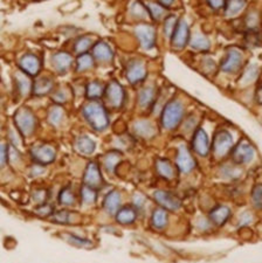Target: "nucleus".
<instances>
[{
    "label": "nucleus",
    "instance_id": "4be33fe9",
    "mask_svg": "<svg viewBox=\"0 0 262 263\" xmlns=\"http://www.w3.org/2000/svg\"><path fill=\"white\" fill-rule=\"evenodd\" d=\"M75 148L82 155H91L95 151L96 144L88 136H81V137L76 139Z\"/></svg>",
    "mask_w": 262,
    "mask_h": 263
},
{
    "label": "nucleus",
    "instance_id": "de8ad7c7",
    "mask_svg": "<svg viewBox=\"0 0 262 263\" xmlns=\"http://www.w3.org/2000/svg\"><path fill=\"white\" fill-rule=\"evenodd\" d=\"M8 158V148L5 144H0V167L6 164Z\"/></svg>",
    "mask_w": 262,
    "mask_h": 263
},
{
    "label": "nucleus",
    "instance_id": "b1692460",
    "mask_svg": "<svg viewBox=\"0 0 262 263\" xmlns=\"http://www.w3.org/2000/svg\"><path fill=\"white\" fill-rule=\"evenodd\" d=\"M136 211L131 207H123L116 213V221L122 224H130L136 220Z\"/></svg>",
    "mask_w": 262,
    "mask_h": 263
},
{
    "label": "nucleus",
    "instance_id": "2f4dec72",
    "mask_svg": "<svg viewBox=\"0 0 262 263\" xmlns=\"http://www.w3.org/2000/svg\"><path fill=\"white\" fill-rule=\"evenodd\" d=\"M190 44H191V47L197 50H207L211 47L210 40L201 34H194Z\"/></svg>",
    "mask_w": 262,
    "mask_h": 263
},
{
    "label": "nucleus",
    "instance_id": "4d7b16f0",
    "mask_svg": "<svg viewBox=\"0 0 262 263\" xmlns=\"http://www.w3.org/2000/svg\"><path fill=\"white\" fill-rule=\"evenodd\" d=\"M173 3H175V0H159V4L160 5H163L164 7L171 6Z\"/></svg>",
    "mask_w": 262,
    "mask_h": 263
},
{
    "label": "nucleus",
    "instance_id": "a211bd4d",
    "mask_svg": "<svg viewBox=\"0 0 262 263\" xmlns=\"http://www.w3.org/2000/svg\"><path fill=\"white\" fill-rule=\"evenodd\" d=\"M92 58L100 62H110L114 59V53L110 46L103 41L95 44L92 47Z\"/></svg>",
    "mask_w": 262,
    "mask_h": 263
},
{
    "label": "nucleus",
    "instance_id": "39448f33",
    "mask_svg": "<svg viewBox=\"0 0 262 263\" xmlns=\"http://www.w3.org/2000/svg\"><path fill=\"white\" fill-rule=\"evenodd\" d=\"M135 34L138 37L141 46L146 50L154 48L156 41L155 27L149 24H141L135 28Z\"/></svg>",
    "mask_w": 262,
    "mask_h": 263
},
{
    "label": "nucleus",
    "instance_id": "6e6552de",
    "mask_svg": "<svg viewBox=\"0 0 262 263\" xmlns=\"http://www.w3.org/2000/svg\"><path fill=\"white\" fill-rule=\"evenodd\" d=\"M242 62H244L242 54L240 53L238 49L232 48L227 52L226 58L223 59V61L221 62L220 68L222 71H225V73L233 74L241 68Z\"/></svg>",
    "mask_w": 262,
    "mask_h": 263
},
{
    "label": "nucleus",
    "instance_id": "09e8293b",
    "mask_svg": "<svg viewBox=\"0 0 262 263\" xmlns=\"http://www.w3.org/2000/svg\"><path fill=\"white\" fill-rule=\"evenodd\" d=\"M36 213L41 216H47V215H50L53 213V210H52V207L47 205V203H42V205H40L36 209Z\"/></svg>",
    "mask_w": 262,
    "mask_h": 263
},
{
    "label": "nucleus",
    "instance_id": "3c124183",
    "mask_svg": "<svg viewBox=\"0 0 262 263\" xmlns=\"http://www.w3.org/2000/svg\"><path fill=\"white\" fill-rule=\"evenodd\" d=\"M257 21H259V18H257V15L254 13H251L247 16V27L248 28H255L256 27V24Z\"/></svg>",
    "mask_w": 262,
    "mask_h": 263
},
{
    "label": "nucleus",
    "instance_id": "6e6d98bb",
    "mask_svg": "<svg viewBox=\"0 0 262 263\" xmlns=\"http://www.w3.org/2000/svg\"><path fill=\"white\" fill-rule=\"evenodd\" d=\"M255 99L257 103L262 104V84L261 86L256 89V95H255Z\"/></svg>",
    "mask_w": 262,
    "mask_h": 263
},
{
    "label": "nucleus",
    "instance_id": "473e14b6",
    "mask_svg": "<svg viewBox=\"0 0 262 263\" xmlns=\"http://www.w3.org/2000/svg\"><path fill=\"white\" fill-rule=\"evenodd\" d=\"M167 223V213L164 210H156L152 213V224L158 230H162Z\"/></svg>",
    "mask_w": 262,
    "mask_h": 263
},
{
    "label": "nucleus",
    "instance_id": "5fc2aeb1",
    "mask_svg": "<svg viewBox=\"0 0 262 263\" xmlns=\"http://www.w3.org/2000/svg\"><path fill=\"white\" fill-rule=\"evenodd\" d=\"M252 222V215L251 213H244L241 215V218H240V224H248Z\"/></svg>",
    "mask_w": 262,
    "mask_h": 263
},
{
    "label": "nucleus",
    "instance_id": "a18cd8bd",
    "mask_svg": "<svg viewBox=\"0 0 262 263\" xmlns=\"http://www.w3.org/2000/svg\"><path fill=\"white\" fill-rule=\"evenodd\" d=\"M33 199L38 202L42 205V203H45V201L47 200V191L46 190H38L33 194Z\"/></svg>",
    "mask_w": 262,
    "mask_h": 263
},
{
    "label": "nucleus",
    "instance_id": "c756f323",
    "mask_svg": "<svg viewBox=\"0 0 262 263\" xmlns=\"http://www.w3.org/2000/svg\"><path fill=\"white\" fill-rule=\"evenodd\" d=\"M147 13L154 20H160L166 14V8L157 3H150L146 5Z\"/></svg>",
    "mask_w": 262,
    "mask_h": 263
},
{
    "label": "nucleus",
    "instance_id": "393cba45",
    "mask_svg": "<svg viewBox=\"0 0 262 263\" xmlns=\"http://www.w3.org/2000/svg\"><path fill=\"white\" fill-rule=\"evenodd\" d=\"M246 6V0H228L225 6V14L228 18H234Z\"/></svg>",
    "mask_w": 262,
    "mask_h": 263
},
{
    "label": "nucleus",
    "instance_id": "20e7f679",
    "mask_svg": "<svg viewBox=\"0 0 262 263\" xmlns=\"http://www.w3.org/2000/svg\"><path fill=\"white\" fill-rule=\"evenodd\" d=\"M232 147H233V138H232V135L226 130L219 131L215 135L213 141L214 155L219 157V158H222V157H225L231 151Z\"/></svg>",
    "mask_w": 262,
    "mask_h": 263
},
{
    "label": "nucleus",
    "instance_id": "aec40b11",
    "mask_svg": "<svg viewBox=\"0 0 262 263\" xmlns=\"http://www.w3.org/2000/svg\"><path fill=\"white\" fill-rule=\"evenodd\" d=\"M230 216H231V210L228 209L227 206L215 207V209L211 211L210 213L211 221H212L214 224H217V226H221V224L225 223Z\"/></svg>",
    "mask_w": 262,
    "mask_h": 263
},
{
    "label": "nucleus",
    "instance_id": "c03bdc74",
    "mask_svg": "<svg viewBox=\"0 0 262 263\" xmlns=\"http://www.w3.org/2000/svg\"><path fill=\"white\" fill-rule=\"evenodd\" d=\"M66 236H67V240H68L70 243L78 246V247H87V246L91 245L90 241H88L86 239H81V237L79 236H74V235H66Z\"/></svg>",
    "mask_w": 262,
    "mask_h": 263
},
{
    "label": "nucleus",
    "instance_id": "603ef678",
    "mask_svg": "<svg viewBox=\"0 0 262 263\" xmlns=\"http://www.w3.org/2000/svg\"><path fill=\"white\" fill-rule=\"evenodd\" d=\"M54 101L58 102V103H63V102L67 101V94L63 90H60L58 91L55 95H54Z\"/></svg>",
    "mask_w": 262,
    "mask_h": 263
},
{
    "label": "nucleus",
    "instance_id": "a878e982",
    "mask_svg": "<svg viewBox=\"0 0 262 263\" xmlns=\"http://www.w3.org/2000/svg\"><path fill=\"white\" fill-rule=\"evenodd\" d=\"M156 168L160 176L166 178V179H172L175 177V168L171 163L166 159H158L156 162Z\"/></svg>",
    "mask_w": 262,
    "mask_h": 263
},
{
    "label": "nucleus",
    "instance_id": "0eeeda50",
    "mask_svg": "<svg viewBox=\"0 0 262 263\" xmlns=\"http://www.w3.org/2000/svg\"><path fill=\"white\" fill-rule=\"evenodd\" d=\"M33 160L39 165H47L55 160L57 152L49 145H38L31 150Z\"/></svg>",
    "mask_w": 262,
    "mask_h": 263
},
{
    "label": "nucleus",
    "instance_id": "1a4fd4ad",
    "mask_svg": "<svg viewBox=\"0 0 262 263\" xmlns=\"http://www.w3.org/2000/svg\"><path fill=\"white\" fill-rule=\"evenodd\" d=\"M255 157V150L246 141H241L235 146L233 151V159L236 164H248Z\"/></svg>",
    "mask_w": 262,
    "mask_h": 263
},
{
    "label": "nucleus",
    "instance_id": "7ed1b4c3",
    "mask_svg": "<svg viewBox=\"0 0 262 263\" xmlns=\"http://www.w3.org/2000/svg\"><path fill=\"white\" fill-rule=\"evenodd\" d=\"M14 123L16 129L23 136H31L36 128V118L31 110L21 108L15 112Z\"/></svg>",
    "mask_w": 262,
    "mask_h": 263
},
{
    "label": "nucleus",
    "instance_id": "8fccbe9b",
    "mask_svg": "<svg viewBox=\"0 0 262 263\" xmlns=\"http://www.w3.org/2000/svg\"><path fill=\"white\" fill-rule=\"evenodd\" d=\"M207 4L213 8V10H220L226 6V0H207Z\"/></svg>",
    "mask_w": 262,
    "mask_h": 263
},
{
    "label": "nucleus",
    "instance_id": "ddd939ff",
    "mask_svg": "<svg viewBox=\"0 0 262 263\" xmlns=\"http://www.w3.org/2000/svg\"><path fill=\"white\" fill-rule=\"evenodd\" d=\"M83 181L87 186H89V187H92V189H97L102 186L103 178H102V175H101L99 165L94 162L88 164L86 172H84Z\"/></svg>",
    "mask_w": 262,
    "mask_h": 263
},
{
    "label": "nucleus",
    "instance_id": "e433bc0d",
    "mask_svg": "<svg viewBox=\"0 0 262 263\" xmlns=\"http://www.w3.org/2000/svg\"><path fill=\"white\" fill-rule=\"evenodd\" d=\"M90 47H91L90 37L81 36V37H79L78 40H76L75 46H74V50L80 55V54L87 53V50L89 49Z\"/></svg>",
    "mask_w": 262,
    "mask_h": 263
},
{
    "label": "nucleus",
    "instance_id": "79ce46f5",
    "mask_svg": "<svg viewBox=\"0 0 262 263\" xmlns=\"http://www.w3.org/2000/svg\"><path fill=\"white\" fill-rule=\"evenodd\" d=\"M52 220L58 223H69L71 222V213L68 211H59L54 213Z\"/></svg>",
    "mask_w": 262,
    "mask_h": 263
},
{
    "label": "nucleus",
    "instance_id": "f257e3e1",
    "mask_svg": "<svg viewBox=\"0 0 262 263\" xmlns=\"http://www.w3.org/2000/svg\"><path fill=\"white\" fill-rule=\"evenodd\" d=\"M83 117L89 123V125L96 131H103L108 128L109 117L107 110L99 102H90L82 109Z\"/></svg>",
    "mask_w": 262,
    "mask_h": 263
},
{
    "label": "nucleus",
    "instance_id": "f704fd0d",
    "mask_svg": "<svg viewBox=\"0 0 262 263\" xmlns=\"http://www.w3.org/2000/svg\"><path fill=\"white\" fill-rule=\"evenodd\" d=\"M63 115H65V112H63V110L61 107H54L50 109V111L48 114V120L49 123L54 126H58L61 124V122L63 120Z\"/></svg>",
    "mask_w": 262,
    "mask_h": 263
},
{
    "label": "nucleus",
    "instance_id": "72a5a7b5",
    "mask_svg": "<svg viewBox=\"0 0 262 263\" xmlns=\"http://www.w3.org/2000/svg\"><path fill=\"white\" fill-rule=\"evenodd\" d=\"M120 160H121L120 152H116V151L109 152V154L104 157L105 168H107L109 172H114V170H115L116 165L118 164Z\"/></svg>",
    "mask_w": 262,
    "mask_h": 263
},
{
    "label": "nucleus",
    "instance_id": "dca6fc26",
    "mask_svg": "<svg viewBox=\"0 0 262 263\" xmlns=\"http://www.w3.org/2000/svg\"><path fill=\"white\" fill-rule=\"evenodd\" d=\"M177 166L183 173H190L196 166V162L186 146L179 147L178 155H177Z\"/></svg>",
    "mask_w": 262,
    "mask_h": 263
},
{
    "label": "nucleus",
    "instance_id": "5701e85b",
    "mask_svg": "<svg viewBox=\"0 0 262 263\" xmlns=\"http://www.w3.org/2000/svg\"><path fill=\"white\" fill-rule=\"evenodd\" d=\"M134 130L136 135L143 138H151L155 135V126L149 121L142 120L135 123Z\"/></svg>",
    "mask_w": 262,
    "mask_h": 263
},
{
    "label": "nucleus",
    "instance_id": "f8f14e48",
    "mask_svg": "<svg viewBox=\"0 0 262 263\" xmlns=\"http://www.w3.org/2000/svg\"><path fill=\"white\" fill-rule=\"evenodd\" d=\"M19 67L26 75L35 76L41 69V60L34 54H26L20 59Z\"/></svg>",
    "mask_w": 262,
    "mask_h": 263
},
{
    "label": "nucleus",
    "instance_id": "a19ab883",
    "mask_svg": "<svg viewBox=\"0 0 262 263\" xmlns=\"http://www.w3.org/2000/svg\"><path fill=\"white\" fill-rule=\"evenodd\" d=\"M177 23H178V19L175 15L167 16L165 21H164V33H165L166 37H171L172 33L177 26Z\"/></svg>",
    "mask_w": 262,
    "mask_h": 263
},
{
    "label": "nucleus",
    "instance_id": "4468645a",
    "mask_svg": "<svg viewBox=\"0 0 262 263\" xmlns=\"http://www.w3.org/2000/svg\"><path fill=\"white\" fill-rule=\"evenodd\" d=\"M192 147L196 154L201 157H206L210 152V143L207 134L204 129H198L193 135Z\"/></svg>",
    "mask_w": 262,
    "mask_h": 263
},
{
    "label": "nucleus",
    "instance_id": "49530a36",
    "mask_svg": "<svg viewBox=\"0 0 262 263\" xmlns=\"http://www.w3.org/2000/svg\"><path fill=\"white\" fill-rule=\"evenodd\" d=\"M221 172L223 176H226L227 178H231V179H233V178H236L238 176H240V170L234 168L233 166L223 167Z\"/></svg>",
    "mask_w": 262,
    "mask_h": 263
},
{
    "label": "nucleus",
    "instance_id": "bb28decb",
    "mask_svg": "<svg viewBox=\"0 0 262 263\" xmlns=\"http://www.w3.org/2000/svg\"><path fill=\"white\" fill-rule=\"evenodd\" d=\"M155 100V89L152 87H146L142 89L138 95V102L142 108H149L154 103Z\"/></svg>",
    "mask_w": 262,
    "mask_h": 263
},
{
    "label": "nucleus",
    "instance_id": "f03ea898",
    "mask_svg": "<svg viewBox=\"0 0 262 263\" xmlns=\"http://www.w3.org/2000/svg\"><path fill=\"white\" fill-rule=\"evenodd\" d=\"M184 116V107L179 101H170L163 109L162 124L167 130H173L179 125Z\"/></svg>",
    "mask_w": 262,
    "mask_h": 263
},
{
    "label": "nucleus",
    "instance_id": "c9c22d12",
    "mask_svg": "<svg viewBox=\"0 0 262 263\" xmlns=\"http://www.w3.org/2000/svg\"><path fill=\"white\" fill-rule=\"evenodd\" d=\"M59 202L63 206H71L75 202V196L69 187L63 189L59 194Z\"/></svg>",
    "mask_w": 262,
    "mask_h": 263
},
{
    "label": "nucleus",
    "instance_id": "4c0bfd02",
    "mask_svg": "<svg viewBox=\"0 0 262 263\" xmlns=\"http://www.w3.org/2000/svg\"><path fill=\"white\" fill-rule=\"evenodd\" d=\"M257 74H259V69H257V67L255 65L248 66L242 75V79H241L242 84H249L253 81H255V79L257 78Z\"/></svg>",
    "mask_w": 262,
    "mask_h": 263
},
{
    "label": "nucleus",
    "instance_id": "6ab92c4d",
    "mask_svg": "<svg viewBox=\"0 0 262 263\" xmlns=\"http://www.w3.org/2000/svg\"><path fill=\"white\" fill-rule=\"evenodd\" d=\"M121 205V194L117 191H111L104 199L103 202V209L105 212H108L109 214H115L117 213L118 209Z\"/></svg>",
    "mask_w": 262,
    "mask_h": 263
},
{
    "label": "nucleus",
    "instance_id": "cd10ccee",
    "mask_svg": "<svg viewBox=\"0 0 262 263\" xmlns=\"http://www.w3.org/2000/svg\"><path fill=\"white\" fill-rule=\"evenodd\" d=\"M16 86H18V90L23 96L29 94L33 87L31 81L28 80V75L23 73V71L16 74Z\"/></svg>",
    "mask_w": 262,
    "mask_h": 263
},
{
    "label": "nucleus",
    "instance_id": "9b49d317",
    "mask_svg": "<svg viewBox=\"0 0 262 263\" xmlns=\"http://www.w3.org/2000/svg\"><path fill=\"white\" fill-rule=\"evenodd\" d=\"M126 79L131 84L142 82L146 78V68L144 63L139 60H133L126 67Z\"/></svg>",
    "mask_w": 262,
    "mask_h": 263
},
{
    "label": "nucleus",
    "instance_id": "2eb2a0df",
    "mask_svg": "<svg viewBox=\"0 0 262 263\" xmlns=\"http://www.w3.org/2000/svg\"><path fill=\"white\" fill-rule=\"evenodd\" d=\"M154 197L163 209L169 211H177L180 209V200L173 194L166 192V191H156Z\"/></svg>",
    "mask_w": 262,
    "mask_h": 263
},
{
    "label": "nucleus",
    "instance_id": "864d4df0",
    "mask_svg": "<svg viewBox=\"0 0 262 263\" xmlns=\"http://www.w3.org/2000/svg\"><path fill=\"white\" fill-rule=\"evenodd\" d=\"M134 203L137 209H141V207H143V205H144V198H143L141 194H135Z\"/></svg>",
    "mask_w": 262,
    "mask_h": 263
},
{
    "label": "nucleus",
    "instance_id": "f3484780",
    "mask_svg": "<svg viewBox=\"0 0 262 263\" xmlns=\"http://www.w3.org/2000/svg\"><path fill=\"white\" fill-rule=\"evenodd\" d=\"M52 63L57 71L60 74H65L68 71L71 63H73V58H71L70 54L66 52H59L52 57Z\"/></svg>",
    "mask_w": 262,
    "mask_h": 263
},
{
    "label": "nucleus",
    "instance_id": "9d476101",
    "mask_svg": "<svg viewBox=\"0 0 262 263\" xmlns=\"http://www.w3.org/2000/svg\"><path fill=\"white\" fill-rule=\"evenodd\" d=\"M172 46L177 49L184 48L190 40V29L184 20H178L177 26L171 35Z\"/></svg>",
    "mask_w": 262,
    "mask_h": 263
},
{
    "label": "nucleus",
    "instance_id": "37998d69",
    "mask_svg": "<svg viewBox=\"0 0 262 263\" xmlns=\"http://www.w3.org/2000/svg\"><path fill=\"white\" fill-rule=\"evenodd\" d=\"M131 13H133L134 16H137V18H143L147 13V10L141 3H135L133 7H131Z\"/></svg>",
    "mask_w": 262,
    "mask_h": 263
},
{
    "label": "nucleus",
    "instance_id": "58836bf2",
    "mask_svg": "<svg viewBox=\"0 0 262 263\" xmlns=\"http://www.w3.org/2000/svg\"><path fill=\"white\" fill-rule=\"evenodd\" d=\"M81 196H82V200L84 203H87V205H91V203H94L96 200L97 193H96L95 189L84 185L81 190Z\"/></svg>",
    "mask_w": 262,
    "mask_h": 263
},
{
    "label": "nucleus",
    "instance_id": "c85d7f7f",
    "mask_svg": "<svg viewBox=\"0 0 262 263\" xmlns=\"http://www.w3.org/2000/svg\"><path fill=\"white\" fill-rule=\"evenodd\" d=\"M92 66H94V58H92V55L88 53L79 55L78 60H76V70L86 71L92 68Z\"/></svg>",
    "mask_w": 262,
    "mask_h": 263
},
{
    "label": "nucleus",
    "instance_id": "423d86ee",
    "mask_svg": "<svg viewBox=\"0 0 262 263\" xmlns=\"http://www.w3.org/2000/svg\"><path fill=\"white\" fill-rule=\"evenodd\" d=\"M104 94L105 97H107L109 104H110L113 108L118 109L123 105L125 100V92L123 87H122L118 82L113 81L109 83L108 87L105 88Z\"/></svg>",
    "mask_w": 262,
    "mask_h": 263
},
{
    "label": "nucleus",
    "instance_id": "ea45409f",
    "mask_svg": "<svg viewBox=\"0 0 262 263\" xmlns=\"http://www.w3.org/2000/svg\"><path fill=\"white\" fill-rule=\"evenodd\" d=\"M253 206L257 210H262V184H257L252 191Z\"/></svg>",
    "mask_w": 262,
    "mask_h": 263
},
{
    "label": "nucleus",
    "instance_id": "412c9836",
    "mask_svg": "<svg viewBox=\"0 0 262 263\" xmlns=\"http://www.w3.org/2000/svg\"><path fill=\"white\" fill-rule=\"evenodd\" d=\"M54 83L50 79L48 78H40L36 82H34L32 87L33 94L36 96H44L49 94L50 91L53 90Z\"/></svg>",
    "mask_w": 262,
    "mask_h": 263
},
{
    "label": "nucleus",
    "instance_id": "7c9ffc66",
    "mask_svg": "<svg viewBox=\"0 0 262 263\" xmlns=\"http://www.w3.org/2000/svg\"><path fill=\"white\" fill-rule=\"evenodd\" d=\"M86 94H87L88 99H90V100L100 99V97L104 94V88L100 82H96V81L90 82L87 86Z\"/></svg>",
    "mask_w": 262,
    "mask_h": 263
}]
</instances>
